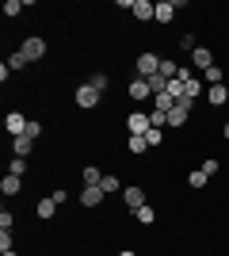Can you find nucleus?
Instances as JSON below:
<instances>
[{"instance_id": "f3484780", "label": "nucleus", "mask_w": 229, "mask_h": 256, "mask_svg": "<svg viewBox=\"0 0 229 256\" xmlns=\"http://www.w3.org/2000/svg\"><path fill=\"white\" fill-rule=\"evenodd\" d=\"M172 107H176V100L168 96V92H161V96H153V111H161V115H168Z\"/></svg>"}, {"instance_id": "6e6552de", "label": "nucleus", "mask_w": 229, "mask_h": 256, "mask_svg": "<svg viewBox=\"0 0 229 256\" xmlns=\"http://www.w3.org/2000/svg\"><path fill=\"white\" fill-rule=\"evenodd\" d=\"M191 65H195V69H203V73H207V69H214V54L207 50V46H195V50H191Z\"/></svg>"}, {"instance_id": "c756f323", "label": "nucleus", "mask_w": 229, "mask_h": 256, "mask_svg": "<svg viewBox=\"0 0 229 256\" xmlns=\"http://www.w3.org/2000/svg\"><path fill=\"white\" fill-rule=\"evenodd\" d=\"M207 80H210V84H222V65H214V69H207Z\"/></svg>"}, {"instance_id": "7c9ffc66", "label": "nucleus", "mask_w": 229, "mask_h": 256, "mask_svg": "<svg viewBox=\"0 0 229 256\" xmlns=\"http://www.w3.org/2000/svg\"><path fill=\"white\" fill-rule=\"evenodd\" d=\"M161 138H164L161 130H157V126H149V134H145V142H149V146H161Z\"/></svg>"}, {"instance_id": "4be33fe9", "label": "nucleus", "mask_w": 229, "mask_h": 256, "mask_svg": "<svg viewBox=\"0 0 229 256\" xmlns=\"http://www.w3.org/2000/svg\"><path fill=\"white\" fill-rule=\"evenodd\" d=\"M207 180H210V176H207V172H203V168L187 172V184H191V188H207Z\"/></svg>"}, {"instance_id": "f704fd0d", "label": "nucleus", "mask_w": 229, "mask_h": 256, "mask_svg": "<svg viewBox=\"0 0 229 256\" xmlns=\"http://www.w3.org/2000/svg\"><path fill=\"white\" fill-rule=\"evenodd\" d=\"M222 138H229V122H226V126H222Z\"/></svg>"}, {"instance_id": "c85d7f7f", "label": "nucleus", "mask_w": 229, "mask_h": 256, "mask_svg": "<svg viewBox=\"0 0 229 256\" xmlns=\"http://www.w3.org/2000/svg\"><path fill=\"white\" fill-rule=\"evenodd\" d=\"M4 12H8V16H19V12H23V0H8V4H4Z\"/></svg>"}, {"instance_id": "e433bc0d", "label": "nucleus", "mask_w": 229, "mask_h": 256, "mask_svg": "<svg viewBox=\"0 0 229 256\" xmlns=\"http://www.w3.org/2000/svg\"><path fill=\"white\" fill-rule=\"evenodd\" d=\"M0 256H19V252H11V248H8V252H0Z\"/></svg>"}, {"instance_id": "b1692460", "label": "nucleus", "mask_w": 229, "mask_h": 256, "mask_svg": "<svg viewBox=\"0 0 229 256\" xmlns=\"http://www.w3.org/2000/svg\"><path fill=\"white\" fill-rule=\"evenodd\" d=\"M8 172H11V176H19V180H23V172H27V157H11Z\"/></svg>"}, {"instance_id": "1a4fd4ad", "label": "nucleus", "mask_w": 229, "mask_h": 256, "mask_svg": "<svg viewBox=\"0 0 229 256\" xmlns=\"http://www.w3.org/2000/svg\"><path fill=\"white\" fill-rule=\"evenodd\" d=\"M153 96V88L145 76H130V100H149Z\"/></svg>"}, {"instance_id": "473e14b6", "label": "nucleus", "mask_w": 229, "mask_h": 256, "mask_svg": "<svg viewBox=\"0 0 229 256\" xmlns=\"http://www.w3.org/2000/svg\"><path fill=\"white\" fill-rule=\"evenodd\" d=\"M11 226H15V218L8 210H0V230H11Z\"/></svg>"}, {"instance_id": "bb28decb", "label": "nucleus", "mask_w": 229, "mask_h": 256, "mask_svg": "<svg viewBox=\"0 0 229 256\" xmlns=\"http://www.w3.org/2000/svg\"><path fill=\"white\" fill-rule=\"evenodd\" d=\"M218 168H222V160H214V157L203 160V172H207V176H218Z\"/></svg>"}, {"instance_id": "f257e3e1", "label": "nucleus", "mask_w": 229, "mask_h": 256, "mask_svg": "<svg viewBox=\"0 0 229 256\" xmlns=\"http://www.w3.org/2000/svg\"><path fill=\"white\" fill-rule=\"evenodd\" d=\"M134 69H138L134 76H145V80H149V76H157V73H161V58L145 50V54H138V58H134Z\"/></svg>"}, {"instance_id": "f03ea898", "label": "nucleus", "mask_w": 229, "mask_h": 256, "mask_svg": "<svg viewBox=\"0 0 229 256\" xmlns=\"http://www.w3.org/2000/svg\"><path fill=\"white\" fill-rule=\"evenodd\" d=\"M73 104L80 107V111H92V107H99V92H96L92 84H80V88L73 92Z\"/></svg>"}, {"instance_id": "2eb2a0df", "label": "nucleus", "mask_w": 229, "mask_h": 256, "mask_svg": "<svg viewBox=\"0 0 229 256\" xmlns=\"http://www.w3.org/2000/svg\"><path fill=\"white\" fill-rule=\"evenodd\" d=\"M80 176H84V188H99V180H103V172H99L96 164H84V172H80Z\"/></svg>"}, {"instance_id": "4468645a", "label": "nucleus", "mask_w": 229, "mask_h": 256, "mask_svg": "<svg viewBox=\"0 0 229 256\" xmlns=\"http://www.w3.org/2000/svg\"><path fill=\"white\" fill-rule=\"evenodd\" d=\"M0 192H4V195H19V192H23V180H19V176H11V172H8V176L0 180Z\"/></svg>"}, {"instance_id": "423d86ee", "label": "nucleus", "mask_w": 229, "mask_h": 256, "mask_svg": "<svg viewBox=\"0 0 229 256\" xmlns=\"http://www.w3.org/2000/svg\"><path fill=\"white\" fill-rule=\"evenodd\" d=\"M149 115H145V111H130V115H126V130H130V134H149Z\"/></svg>"}, {"instance_id": "aec40b11", "label": "nucleus", "mask_w": 229, "mask_h": 256, "mask_svg": "<svg viewBox=\"0 0 229 256\" xmlns=\"http://www.w3.org/2000/svg\"><path fill=\"white\" fill-rule=\"evenodd\" d=\"M134 218H138V222H142V226H153V222H157V210H153V206L145 203L142 210H134Z\"/></svg>"}, {"instance_id": "cd10ccee", "label": "nucleus", "mask_w": 229, "mask_h": 256, "mask_svg": "<svg viewBox=\"0 0 229 256\" xmlns=\"http://www.w3.org/2000/svg\"><path fill=\"white\" fill-rule=\"evenodd\" d=\"M11 248V230H0V252H8Z\"/></svg>"}, {"instance_id": "393cba45", "label": "nucleus", "mask_w": 229, "mask_h": 256, "mask_svg": "<svg viewBox=\"0 0 229 256\" xmlns=\"http://www.w3.org/2000/svg\"><path fill=\"white\" fill-rule=\"evenodd\" d=\"M88 84L96 88V92H103V88H107L111 80H107V73H92V80H88Z\"/></svg>"}, {"instance_id": "9b49d317", "label": "nucleus", "mask_w": 229, "mask_h": 256, "mask_svg": "<svg viewBox=\"0 0 229 256\" xmlns=\"http://www.w3.org/2000/svg\"><path fill=\"white\" fill-rule=\"evenodd\" d=\"M226 100H229V88L226 84H210V92H207V104L210 107H226Z\"/></svg>"}, {"instance_id": "a211bd4d", "label": "nucleus", "mask_w": 229, "mask_h": 256, "mask_svg": "<svg viewBox=\"0 0 229 256\" xmlns=\"http://www.w3.org/2000/svg\"><path fill=\"white\" fill-rule=\"evenodd\" d=\"M126 150H130L134 157H138V153H145V150H149V142H145V134H130V142H126Z\"/></svg>"}, {"instance_id": "72a5a7b5", "label": "nucleus", "mask_w": 229, "mask_h": 256, "mask_svg": "<svg viewBox=\"0 0 229 256\" xmlns=\"http://www.w3.org/2000/svg\"><path fill=\"white\" fill-rule=\"evenodd\" d=\"M180 50L191 54V50H195V38H191V34H184V38H180Z\"/></svg>"}, {"instance_id": "a878e982", "label": "nucleus", "mask_w": 229, "mask_h": 256, "mask_svg": "<svg viewBox=\"0 0 229 256\" xmlns=\"http://www.w3.org/2000/svg\"><path fill=\"white\" fill-rule=\"evenodd\" d=\"M27 138H42V122H38V118H31V122H27Z\"/></svg>"}, {"instance_id": "c9c22d12", "label": "nucleus", "mask_w": 229, "mask_h": 256, "mask_svg": "<svg viewBox=\"0 0 229 256\" xmlns=\"http://www.w3.org/2000/svg\"><path fill=\"white\" fill-rule=\"evenodd\" d=\"M119 256H138V252H130V248H126V252H119Z\"/></svg>"}, {"instance_id": "0eeeda50", "label": "nucleus", "mask_w": 229, "mask_h": 256, "mask_svg": "<svg viewBox=\"0 0 229 256\" xmlns=\"http://www.w3.org/2000/svg\"><path fill=\"white\" fill-rule=\"evenodd\" d=\"M27 122H31V118H23L19 111H8V118H4V130H8L11 138H19V134H27Z\"/></svg>"}, {"instance_id": "20e7f679", "label": "nucleus", "mask_w": 229, "mask_h": 256, "mask_svg": "<svg viewBox=\"0 0 229 256\" xmlns=\"http://www.w3.org/2000/svg\"><path fill=\"white\" fill-rule=\"evenodd\" d=\"M122 203H126V210H142L145 206V192L138 188V184H130V188H122Z\"/></svg>"}, {"instance_id": "5701e85b", "label": "nucleus", "mask_w": 229, "mask_h": 256, "mask_svg": "<svg viewBox=\"0 0 229 256\" xmlns=\"http://www.w3.org/2000/svg\"><path fill=\"white\" fill-rule=\"evenodd\" d=\"M8 69H11V73H19V69H27V58H23V50H15V54L8 58Z\"/></svg>"}, {"instance_id": "7ed1b4c3", "label": "nucleus", "mask_w": 229, "mask_h": 256, "mask_svg": "<svg viewBox=\"0 0 229 256\" xmlns=\"http://www.w3.org/2000/svg\"><path fill=\"white\" fill-rule=\"evenodd\" d=\"M180 8H184V0H161V4H153V20L157 23H172Z\"/></svg>"}, {"instance_id": "6ab92c4d", "label": "nucleus", "mask_w": 229, "mask_h": 256, "mask_svg": "<svg viewBox=\"0 0 229 256\" xmlns=\"http://www.w3.org/2000/svg\"><path fill=\"white\" fill-rule=\"evenodd\" d=\"M11 146H15V157H27V153L34 150V138H27V134H19V138L11 142Z\"/></svg>"}, {"instance_id": "412c9836", "label": "nucleus", "mask_w": 229, "mask_h": 256, "mask_svg": "<svg viewBox=\"0 0 229 256\" xmlns=\"http://www.w3.org/2000/svg\"><path fill=\"white\" fill-rule=\"evenodd\" d=\"M99 188H103V195H111V192H122L119 176H107V172H103V180H99Z\"/></svg>"}, {"instance_id": "9d476101", "label": "nucleus", "mask_w": 229, "mask_h": 256, "mask_svg": "<svg viewBox=\"0 0 229 256\" xmlns=\"http://www.w3.org/2000/svg\"><path fill=\"white\" fill-rule=\"evenodd\" d=\"M130 16H134L138 23L153 20V4H149V0H130Z\"/></svg>"}, {"instance_id": "39448f33", "label": "nucleus", "mask_w": 229, "mask_h": 256, "mask_svg": "<svg viewBox=\"0 0 229 256\" xmlns=\"http://www.w3.org/2000/svg\"><path fill=\"white\" fill-rule=\"evenodd\" d=\"M19 50H23V58H27V62H42V58H46V42L38 38V34H34V38H27Z\"/></svg>"}, {"instance_id": "f8f14e48", "label": "nucleus", "mask_w": 229, "mask_h": 256, "mask_svg": "<svg viewBox=\"0 0 229 256\" xmlns=\"http://www.w3.org/2000/svg\"><path fill=\"white\" fill-rule=\"evenodd\" d=\"M187 115H191V104H176L172 111H168V126H184Z\"/></svg>"}, {"instance_id": "ddd939ff", "label": "nucleus", "mask_w": 229, "mask_h": 256, "mask_svg": "<svg viewBox=\"0 0 229 256\" xmlns=\"http://www.w3.org/2000/svg\"><path fill=\"white\" fill-rule=\"evenodd\" d=\"M103 203V188H84L80 192V206H99Z\"/></svg>"}, {"instance_id": "2f4dec72", "label": "nucleus", "mask_w": 229, "mask_h": 256, "mask_svg": "<svg viewBox=\"0 0 229 256\" xmlns=\"http://www.w3.org/2000/svg\"><path fill=\"white\" fill-rule=\"evenodd\" d=\"M50 199H54L57 206H65V203H69V192H61V188H57V192H50Z\"/></svg>"}, {"instance_id": "dca6fc26", "label": "nucleus", "mask_w": 229, "mask_h": 256, "mask_svg": "<svg viewBox=\"0 0 229 256\" xmlns=\"http://www.w3.org/2000/svg\"><path fill=\"white\" fill-rule=\"evenodd\" d=\"M54 214H57V203L50 199V195H46V199H38V218H42V222H50Z\"/></svg>"}]
</instances>
